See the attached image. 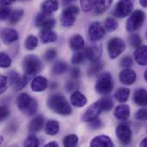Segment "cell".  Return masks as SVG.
Listing matches in <instances>:
<instances>
[{
	"mask_svg": "<svg viewBox=\"0 0 147 147\" xmlns=\"http://www.w3.org/2000/svg\"><path fill=\"white\" fill-rule=\"evenodd\" d=\"M11 65V59L8 54L5 53H0V66L2 68H8Z\"/></svg>",
	"mask_w": 147,
	"mask_h": 147,
	"instance_id": "f35d334b",
	"label": "cell"
},
{
	"mask_svg": "<svg viewBox=\"0 0 147 147\" xmlns=\"http://www.w3.org/2000/svg\"><path fill=\"white\" fill-rule=\"evenodd\" d=\"M140 3L142 7L147 8V0H140Z\"/></svg>",
	"mask_w": 147,
	"mask_h": 147,
	"instance_id": "9f6ffc18",
	"label": "cell"
},
{
	"mask_svg": "<svg viewBox=\"0 0 147 147\" xmlns=\"http://www.w3.org/2000/svg\"><path fill=\"white\" fill-rule=\"evenodd\" d=\"M104 66V64L102 61L101 60H97V61H95V62H91V65L89 68V71H88V74L90 76H93V75H96V73H98L100 71L102 70Z\"/></svg>",
	"mask_w": 147,
	"mask_h": 147,
	"instance_id": "f1b7e54d",
	"label": "cell"
},
{
	"mask_svg": "<svg viewBox=\"0 0 147 147\" xmlns=\"http://www.w3.org/2000/svg\"><path fill=\"white\" fill-rule=\"evenodd\" d=\"M1 39L5 45L12 44L18 40V33L13 28H4L1 30Z\"/></svg>",
	"mask_w": 147,
	"mask_h": 147,
	"instance_id": "4fadbf2b",
	"label": "cell"
},
{
	"mask_svg": "<svg viewBox=\"0 0 147 147\" xmlns=\"http://www.w3.org/2000/svg\"><path fill=\"white\" fill-rule=\"evenodd\" d=\"M85 58H86V56H85L84 52H81L80 50L75 51V53L72 55V58H71V63L73 65H79L84 61Z\"/></svg>",
	"mask_w": 147,
	"mask_h": 147,
	"instance_id": "8d00e7d4",
	"label": "cell"
},
{
	"mask_svg": "<svg viewBox=\"0 0 147 147\" xmlns=\"http://www.w3.org/2000/svg\"><path fill=\"white\" fill-rule=\"evenodd\" d=\"M22 68L27 76L29 78L35 76L42 69V64L40 59L35 55H28L22 62Z\"/></svg>",
	"mask_w": 147,
	"mask_h": 147,
	"instance_id": "3957f363",
	"label": "cell"
},
{
	"mask_svg": "<svg viewBox=\"0 0 147 147\" xmlns=\"http://www.w3.org/2000/svg\"><path fill=\"white\" fill-rule=\"evenodd\" d=\"M145 19H146V15L142 10L137 9L134 11L127 21L126 28L127 32L132 33L139 29L142 26L143 22H145Z\"/></svg>",
	"mask_w": 147,
	"mask_h": 147,
	"instance_id": "5b68a950",
	"label": "cell"
},
{
	"mask_svg": "<svg viewBox=\"0 0 147 147\" xmlns=\"http://www.w3.org/2000/svg\"><path fill=\"white\" fill-rule=\"evenodd\" d=\"M134 57L137 64L140 65H147V46L141 45L136 47L134 51Z\"/></svg>",
	"mask_w": 147,
	"mask_h": 147,
	"instance_id": "2e32d148",
	"label": "cell"
},
{
	"mask_svg": "<svg viewBox=\"0 0 147 147\" xmlns=\"http://www.w3.org/2000/svg\"><path fill=\"white\" fill-rule=\"evenodd\" d=\"M57 56V51L53 48L47 49L44 53V59L46 61H52Z\"/></svg>",
	"mask_w": 147,
	"mask_h": 147,
	"instance_id": "b9f144b4",
	"label": "cell"
},
{
	"mask_svg": "<svg viewBox=\"0 0 147 147\" xmlns=\"http://www.w3.org/2000/svg\"><path fill=\"white\" fill-rule=\"evenodd\" d=\"M135 118L138 121H146L147 120V107L145 106L144 108H141L140 109H139L135 115H134Z\"/></svg>",
	"mask_w": 147,
	"mask_h": 147,
	"instance_id": "60d3db41",
	"label": "cell"
},
{
	"mask_svg": "<svg viewBox=\"0 0 147 147\" xmlns=\"http://www.w3.org/2000/svg\"><path fill=\"white\" fill-rule=\"evenodd\" d=\"M77 83H75L74 81H69L68 83H67V84H66V90H67V91H76L77 90H76V88H77Z\"/></svg>",
	"mask_w": 147,
	"mask_h": 147,
	"instance_id": "816d5d0a",
	"label": "cell"
},
{
	"mask_svg": "<svg viewBox=\"0 0 147 147\" xmlns=\"http://www.w3.org/2000/svg\"><path fill=\"white\" fill-rule=\"evenodd\" d=\"M119 27V24L117 22V21L115 18L112 17H108L105 20L104 22V28L108 32H114Z\"/></svg>",
	"mask_w": 147,
	"mask_h": 147,
	"instance_id": "4dcf8cb0",
	"label": "cell"
},
{
	"mask_svg": "<svg viewBox=\"0 0 147 147\" xmlns=\"http://www.w3.org/2000/svg\"><path fill=\"white\" fill-rule=\"evenodd\" d=\"M29 77L28 76H27L26 74H24L23 76H22V77H20L19 78H18V80L16 82V84H14V89H15V90L16 91H20V90H22L27 84H28V81H29Z\"/></svg>",
	"mask_w": 147,
	"mask_h": 147,
	"instance_id": "1f68e13d",
	"label": "cell"
},
{
	"mask_svg": "<svg viewBox=\"0 0 147 147\" xmlns=\"http://www.w3.org/2000/svg\"><path fill=\"white\" fill-rule=\"evenodd\" d=\"M146 131H147V128H146Z\"/></svg>",
	"mask_w": 147,
	"mask_h": 147,
	"instance_id": "91938a15",
	"label": "cell"
},
{
	"mask_svg": "<svg viewBox=\"0 0 147 147\" xmlns=\"http://www.w3.org/2000/svg\"><path fill=\"white\" fill-rule=\"evenodd\" d=\"M134 4L131 0H119L115 5L114 15L119 18H124L132 14Z\"/></svg>",
	"mask_w": 147,
	"mask_h": 147,
	"instance_id": "ba28073f",
	"label": "cell"
},
{
	"mask_svg": "<svg viewBox=\"0 0 147 147\" xmlns=\"http://www.w3.org/2000/svg\"><path fill=\"white\" fill-rule=\"evenodd\" d=\"M134 101L139 106H147V90L144 89L137 90L134 94Z\"/></svg>",
	"mask_w": 147,
	"mask_h": 147,
	"instance_id": "cb8c5ba5",
	"label": "cell"
},
{
	"mask_svg": "<svg viewBox=\"0 0 147 147\" xmlns=\"http://www.w3.org/2000/svg\"><path fill=\"white\" fill-rule=\"evenodd\" d=\"M8 78L3 76V75H1L0 76V93L3 94L5 92V90H7V87H8Z\"/></svg>",
	"mask_w": 147,
	"mask_h": 147,
	"instance_id": "f6af8a7d",
	"label": "cell"
},
{
	"mask_svg": "<svg viewBox=\"0 0 147 147\" xmlns=\"http://www.w3.org/2000/svg\"><path fill=\"white\" fill-rule=\"evenodd\" d=\"M59 146V144L57 143V142H55V141H53V142H49V143H47L45 147H58Z\"/></svg>",
	"mask_w": 147,
	"mask_h": 147,
	"instance_id": "db71d44e",
	"label": "cell"
},
{
	"mask_svg": "<svg viewBox=\"0 0 147 147\" xmlns=\"http://www.w3.org/2000/svg\"><path fill=\"white\" fill-rule=\"evenodd\" d=\"M102 111L98 101L91 104L84 112V114L82 116V120L86 122H90V121L98 118L99 115Z\"/></svg>",
	"mask_w": 147,
	"mask_h": 147,
	"instance_id": "7c38bea8",
	"label": "cell"
},
{
	"mask_svg": "<svg viewBox=\"0 0 147 147\" xmlns=\"http://www.w3.org/2000/svg\"><path fill=\"white\" fill-rule=\"evenodd\" d=\"M113 0H99L97 5L96 6V13L101 15L107 11L111 6Z\"/></svg>",
	"mask_w": 147,
	"mask_h": 147,
	"instance_id": "83f0119b",
	"label": "cell"
},
{
	"mask_svg": "<svg viewBox=\"0 0 147 147\" xmlns=\"http://www.w3.org/2000/svg\"><path fill=\"white\" fill-rule=\"evenodd\" d=\"M102 127V123L100 119L96 118L90 121V127L91 129H99Z\"/></svg>",
	"mask_w": 147,
	"mask_h": 147,
	"instance_id": "7dc6e473",
	"label": "cell"
},
{
	"mask_svg": "<svg viewBox=\"0 0 147 147\" xmlns=\"http://www.w3.org/2000/svg\"><path fill=\"white\" fill-rule=\"evenodd\" d=\"M59 6L58 0H46L41 5V11L47 15H51L58 10Z\"/></svg>",
	"mask_w": 147,
	"mask_h": 147,
	"instance_id": "603a6c76",
	"label": "cell"
},
{
	"mask_svg": "<svg viewBox=\"0 0 147 147\" xmlns=\"http://www.w3.org/2000/svg\"><path fill=\"white\" fill-rule=\"evenodd\" d=\"M23 15L22 9H16L12 12L11 16H9V22L10 23H16Z\"/></svg>",
	"mask_w": 147,
	"mask_h": 147,
	"instance_id": "ab89813d",
	"label": "cell"
},
{
	"mask_svg": "<svg viewBox=\"0 0 147 147\" xmlns=\"http://www.w3.org/2000/svg\"><path fill=\"white\" fill-rule=\"evenodd\" d=\"M86 58L90 61V62H95L97 60H100V58L102 53V48L99 45L96 46H91L85 49L84 51Z\"/></svg>",
	"mask_w": 147,
	"mask_h": 147,
	"instance_id": "5bb4252c",
	"label": "cell"
},
{
	"mask_svg": "<svg viewBox=\"0 0 147 147\" xmlns=\"http://www.w3.org/2000/svg\"><path fill=\"white\" fill-rule=\"evenodd\" d=\"M70 47L73 51H79L84 47V40L80 34H76L70 39Z\"/></svg>",
	"mask_w": 147,
	"mask_h": 147,
	"instance_id": "d4e9b609",
	"label": "cell"
},
{
	"mask_svg": "<svg viewBox=\"0 0 147 147\" xmlns=\"http://www.w3.org/2000/svg\"><path fill=\"white\" fill-rule=\"evenodd\" d=\"M24 146L26 147H37L39 146V140L34 134L29 135L25 142H24Z\"/></svg>",
	"mask_w": 147,
	"mask_h": 147,
	"instance_id": "74e56055",
	"label": "cell"
},
{
	"mask_svg": "<svg viewBox=\"0 0 147 147\" xmlns=\"http://www.w3.org/2000/svg\"><path fill=\"white\" fill-rule=\"evenodd\" d=\"M121 65L124 68H129L133 65V59L130 56H126L121 60Z\"/></svg>",
	"mask_w": 147,
	"mask_h": 147,
	"instance_id": "bcb514c9",
	"label": "cell"
},
{
	"mask_svg": "<svg viewBox=\"0 0 147 147\" xmlns=\"http://www.w3.org/2000/svg\"><path fill=\"white\" fill-rule=\"evenodd\" d=\"M48 83L46 78L42 76L34 77L31 82V89L35 92H42L47 88Z\"/></svg>",
	"mask_w": 147,
	"mask_h": 147,
	"instance_id": "e0dca14e",
	"label": "cell"
},
{
	"mask_svg": "<svg viewBox=\"0 0 147 147\" xmlns=\"http://www.w3.org/2000/svg\"><path fill=\"white\" fill-rule=\"evenodd\" d=\"M35 24L38 27L45 29H53L56 24V21L50 17V15H47L44 12L39 13L35 17Z\"/></svg>",
	"mask_w": 147,
	"mask_h": 147,
	"instance_id": "8fae6325",
	"label": "cell"
},
{
	"mask_svg": "<svg viewBox=\"0 0 147 147\" xmlns=\"http://www.w3.org/2000/svg\"><path fill=\"white\" fill-rule=\"evenodd\" d=\"M96 91L101 95H108L112 92L114 89V83L112 76L109 72H104L98 77L96 83Z\"/></svg>",
	"mask_w": 147,
	"mask_h": 147,
	"instance_id": "277c9868",
	"label": "cell"
},
{
	"mask_svg": "<svg viewBox=\"0 0 147 147\" xmlns=\"http://www.w3.org/2000/svg\"><path fill=\"white\" fill-rule=\"evenodd\" d=\"M40 38L44 44L54 42L57 40V34L52 29L42 28L40 32Z\"/></svg>",
	"mask_w": 147,
	"mask_h": 147,
	"instance_id": "7402d4cb",
	"label": "cell"
},
{
	"mask_svg": "<svg viewBox=\"0 0 147 147\" xmlns=\"http://www.w3.org/2000/svg\"><path fill=\"white\" fill-rule=\"evenodd\" d=\"M71 103L78 108H82L87 103V98L80 91L76 90L71 95Z\"/></svg>",
	"mask_w": 147,
	"mask_h": 147,
	"instance_id": "ffe728a7",
	"label": "cell"
},
{
	"mask_svg": "<svg viewBox=\"0 0 147 147\" xmlns=\"http://www.w3.org/2000/svg\"><path fill=\"white\" fill-rule=\"evenodd\" d=\"M105 28L97 22H92L88 29V36L91 41H98L105 35Z\"/></svg>",
	"mask_w": 147,
	"mask_h": 147,
	"instance_id": "9c48e42d",
	"label": "cell"
},
{
	"mask_svg": "<svg viewBox=\"0 0 147 147\" xmlns=\"http://www.w3.org/2000/svg\"><path fill=\"white\" fill-rule=\"evenodd\" d=\"M98 2L99 0H80V4L84 12H89L97 5Z\"/></svg>",
	"mask_w": 147,
	"mask_h": 147,
	"instance_id": "f546056e",
	"label": "cell"
},
{
	"mask_svg": "<svg viewBox=\"0 0 147 147\" xmlns=\"http://www.w3.org/2000/svg\"><path fill=\"white\" fill-rule=\"evenodd\" d=\"M9 115V108L5 105L2 106L1 109H0V120L1 121H3L5 120Z\"/></svg>",
	"mask_w": 147,
	"mask_h": 147,
	"instance_id": "c3c4849f",
	"label": "cell"
},
{
	"mask_svg": "<svg viewBox=\"0 0 147 147\" xmlns=\"http://www.w3.org/2000/svg\"><path fill=\"white\" fill-rule=\"evenodd\" d=\"M11 14H12V12H11L10 8H9L8 6H2L1 12H0V18L2 20H5V19L9 18Z\"/></svg>",
	"mask_w": 147,
	"mask_h": 147,
	"instance_id": "ee69618b",
	"label": "cell"
},
{
	"mask_svg": "<svg viewBox=\"0 0 147 147\" xmlns=\"http://www.w3.org/2000/svg\"><path fill=\"white\" fill-rule=\"evenodd\" d=\"M47 106L52 111L60 115L67 116L72 113V109L69 102L63 96L59 94H54L48 97Z\"/></svg>",
	"mask_w": 147,
	"mask_h": 147,
	"instance_id": "6da1fadb",
	"label": "cell"
},
{
	"mask_svg": "<svg viewBox=\"0 0 147 147\" xmlns=\"http://www.w3.org/2000/svg\"><path fill=\"white\" fill-rule=\"evenodd\" d=\"M140 146L141 147H147V137L146 138H145V139H143V140L140 142Z\"/></svg>",
	"mask_w": 147,
	"mask_h": 147,
	"instance_id": "11a10c76",
	"label": "cell"
},
{
	"mask_svg": "<svg viewBox=\"0 0 147 147\" xmlns=\"http://www.w3.org/2000/svg\"><path fill=\"white\" fill-rule=\"evenodd\" d=\"M91 147H112L114 144L111 139L107 135H99L95 137L90 142Z\"/></svg>",
	"mask_w": 147,
	"mask_h": 147,
	"instance_id": "ac0fdd59",
	"label": "cell"
},
{
	"mask_svg": "<svg viewBox=\"0 0 147 147\" xmlns=\"http://www.w3.org/2000/svg\"><path fill=\"white\" fill-rule=\"evenodd\" d=\"M70 75H71V78L72 79H77L79 78L80 76V71L78 67H72L71 69V71H70Z\"/></svg>",
	"mask_w": 147,
	"mask_h": 147,
	"instance_id": "f907efd6",
	"label": "cell"
},
{
	"mask_svg": "<svg viewBox=\"0 0 147 147\" xmlns=\"http://www.w3.org/2000/svg\"><path fill=\"white\" fill-rule=\"evenodd\" d=\"M130 43L133 47H138L140 46H141V43H142V40L141 38L140 37L139 34H134L130 36Z\"/></svg>",
	"mask_w": 147,
	"mask_h": 147,
	"instance_id": "7bdbcfd3",
	"label": "cell"
},
{
	"mask_svg": "<svg viewBox=\"0 0 147 147\" xmlns=\"http://www.w3.org/2000/svg\"><path fill=\"white\" fill-rule=\"evenodd\" d=\"M2 6H8L11 3H13L16 0H0Z\"/></svg>",
	"mask_w": 147,
	"mask_h": 147,
	"instance_id": "f5cc1de1",
	"label": "cell"
},
{
	"mask_svg": "<svg viewBox=\"0 0 147 147\" xmlns=\"http://www.w3.org/2000/svg\"><path fill=\"white\" fill-rule=\"evenodd\" d=\"M67 64L63 61H58L56 62L53 67H52V71L54 74H62L67 70Z\"/></svg>",
	"mask_w": 147,
	"mask_h": 147,
	"instance_id": "e575fe53",
	"label": "cell"
},
{
	"mask_svg": "<svg viewBox=\"0 0 147 147\" xmlns=\"http://www.w3.org/2000/svg\"><path fill=\"white\" fill-rule=\"evenodd\" d=\"M114 115L117 120L127 121L130 116V108L127 104H121L115 108Z\"/></svg>",
	"mask_w": 147,
	"mask_h": 147,
	"instance_id": "d6986e66",
	"label": "cell"
},
{
	"mask_svg": "<svg viewBox=\"0 0 147 147\" xmlns=\"http://www.w3.org/2000/svg\"><path fill=\"white\" fill-rule=\"evenodd\" d=\"M126 49V44L121 38H113L108 43V53L112 59L119 57Z\"/></svg>",
	"mask_w": 147,
	"mask_h": 147,
	"instance_id": "52a82bcc",
	"label": "cell"
},
{
	"mask_svg": "<svg viewBox=\"0 0 147 147\" xmlns=\"http://www.w3.org/2000/svg\"><path fill=\"white\" fill-rule=\"evenodd\" d=\"M79 13V9L75 5H70L64 9L61 13L60 21L64 27L70 28L75 24L77 16Z\"/></svg>",
	"mask_w": 147,
	"mask_h": 147,
	"instance_id": "8992f818",
	"label": "cell"
},
{
	"mask_svg": "<svg viewBox=\"0 0 147 147\" xmlns=\"http://www.w3.org/2000/svg\"><path fill=\"white\" fill-rule=\"evenodd\" d=\"M130 96V90L127 88H120L115 94V97L119 102H126Z\"/></svg>",
	"mask_w": 147,
	"mask_h": 147,
	"instance_id": "4316f807",
	"label": "cell"
},
{
	"mask_svg": "<svg viewBox=\"0 0 147 147\" xmlns=\"http://www.w3.org/2000/svg\"><path fill=\"white\" fill-rule=\"evenodd\" d=\"M38 46V39L33 34H29L25 40V47L28 50H34Z\"/></svg>",
	"mask_w": 147,
	"mask_h": 147,
	"instance_id": "836d02e7",
	"label": "cell"
},
{
	"mask_svg": "<svg viewBox=\"0 0 147 147\" xmlns=\"http://www.w3.org/2000/svg\"><path fill=\"white\" fill-rule=\"evenodd\" d=\"M119 78L121 84L125 85H131L136 81V73L133 70L127 68L121 71Z\"/></svg>",
	"mask_w": 147,
	"mask_h": 147,
	"instance_id": "9a60e30c",
	"label": "cell"
},
{
	"mask_svg": "<svg viewBox=\"0 0 147 147\" xmlns=\"http://www.w3.org/2000/svg\"><path fill=\"white\" fill-rule=\"evenodd\" d=\"M44 126V118L41 115L35 116L28 125V131L29 133H38L40 132Z\"/></svg>",
	"mask_w": 147,
	"mask_h": 147,
	"instance_id": "44dd1931",
	"label": "cell"
},
{
	"mask_svg": "<svg viewBox=\"0 0 147 147\" xmlns=\"http://www.w3.org/2000/svg\"><path fill=\"white\" fill-rule=\"evenodd\" d=\"M78 137L75 134L67 135L63 140V144L65 147H74L78 145Z\"/></svg>",
	"mask_w": 147,
	"mask_h": 147,
	"instance_id": "d590c367",
	"label": "cell"
},
{
	"mask_svg": "<svg viewBox=\"0 0 147 147\" xmlns=\"http://www.w3.org/2000/svg\"><path fill=\"white\" fill-rule=\"evenodd\" d=\"M116 136L121 144L128 145L132 140L133 133L128 125L120 124L116 128Z\"/></svg>",
	"mask_w": 147,
	"mask_h": 147,
	"instance_id": "30bf717a",
	"label": "cell"
},
{
	"mask_svg": "<svg viewBox=\"0 0 147 147\" xmlns=\"http://www.w3.org/2000/svg\"><path fill=\"white\" fill-rule=\"evenodd\" d=\"M59 131V123L57 121H49L45 126V132L48 135H56Z\"/></svg>",
	"mask_w": 147,
	"mask_h": 147,
	"instance_id": "484cf974",
	"label": "cell"
},
{
	"mask_svg": "<svg viewBox=\"0 0 147 147\" xmlns=\"http://www.w3.org/2000/svg\"><path fill=\"white\" fill-rule=\"evenodd\" d=\"M144 77H145V79H146V81H147V69H146V71H145V74H144Z\"/></svg>",
	"mask_w": 147,
	"mask_h": 147,
	"instance_id": "6f0895ef",
	"label": "cell"
},
{
	"mask_svg": "<svg viewBox=\"0 0 147 147\" xmlns=\"http://www.w3.org/2000/svg\"><path fill=\"white\" fill-rule=\"evenodd\" d=\"M16 104L20 111L29 116L34 115L36 113L38 108L36 100L32 98L26 93H22L18 96Z\"/></svg>",
	"mask_w": 147,
	"mask_h": 147,
	"instance_id": "7a4b0ae2",
	"label": "cell"
},
{
	"mask_svg": "<svg viewBox=\"0 0 147 147\" xmlns=\"http://www.w3.org/2000/svg\"><path fill=\"white\" fill-rule=\"evenodd\" d=\"M98 102L102 109V111H109L114 106V102L112 99L109 96H105L100 100H98Z\"/></svg>",
	"mask_w": 147,
	"mask_h": 147,
	"instance_id": "d6a6232c",
	"label": "cell"
},
{
	"mask_svg": "<svg viewBox=\"0 0 147 147\" xmlns=\"http://www.w3.org/2000/svg\"><path fill=\"white\" fill-rule=\"evenodd\" d=\"M20 78V76H19V74L18 73H16V72H15V71H11L9 74V83H10V84L11 85H14L15 84H16V82L18 80V78Z\"/></svg>",
	"mask_w": 147,
	"mask_h": 147,
	"instance_id": "681fc988",
	"label": "cell"
},
{
	"mask_svg": "<svg viewBox=\"0 0 147 147\" xmlns=\"http://www.w3.org/2000/svg\"><path fill=\"white\" fill-rule=\"evenodd\" d=\"M146 38H147V34H146Z\"/></svg>",
	"mask_w": 147,
	"mask_h": 147,
	"instance_id": "680465c9",
	"label": "cell"
}]
</instances>
